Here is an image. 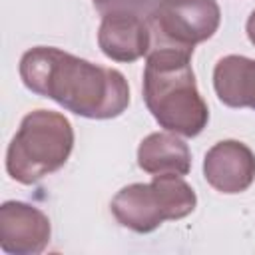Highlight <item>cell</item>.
<instances>
[{"mask_svg": "<svg viewBox=\"0 0 255 255\" xmlns=\"http://www.w3.org/2000/svg\"><path fill=\"white\" fill-rule=\"evenodd\" d=\"M22 84L64 110L88 120H112L129 106L122 72L92 64L54 46H36L20 58Z\"/></svg>", "mask_w": 255, "mask_h": 255, "instance_id": "obj_1", "label": "cell"}, {"mask_svg": "<svg viewBox=\"0 0 255 255\" xmlns=\"http://www.w3.org/2000/svg\"><path fill=\"white\" fill-rule=\"evenodd\" d=\"M141 92L149 114L163 129L183 137H195L205 129L209 110L195 84L191 52L177 48L149 50Z\"/></svg>", "mask_w": 255, "mask_h": 255, "instance_id": "obj_2", "label": "cell"}, {"mask_svg": "<svg viewBox=\"0 0 255 255\" xmlns=\"http://www.w3.org/2000/svg\"><path fill=\"white\" fill-rule=\"evenodd\" d=\"M74 149V128L70 120L52 110H34L20 122L6 149V171L22 183L32 185L58 171Z\"/></svg>", "mask_w": 255, "mask_h": 255, "instance_id": "obj_3", "label": "cell"}, {"mask_svg": "<svg viewBox=\"0 0 255 255\" xmlns=\"http://www.w3.org/2000/svg\"><path fill=\"white\" fill-rule=\"evenodd\" d=\"M197 205V195L181 175H153L149 183L122 187L112 199L116 221L135 233H151L163 221L187 217Z\"/></svg>", "mask_w": 255, "mask_h": 255, "instance_id": "obj_4", "label": "cell"}, {"mask_svg": "<svg viewBox=\"0 0 255 255\" xmlns=\"http://www.w3.org/2000/svg\"><path fill=\"white\" fill-rule=\"evenodd\" d=\"M221 22L215 0H159L149 16L151 50L177 48L193 54V48L209 40Z\"/></svg>", "mask_w": 255, "mask_h": 255, "instance_id": "obj_5", "label": "cell"}, {"mask_svg": "<svg viewBox=\"0 0 255 255\" xmlns=\"http://www.w3.org/2000/svg\"><path fill=\"white\" fill-rule=\"evenodd\" d=\"M52 235L48 215L24 201H4L0 205V247L8 255H38Z\"/></svg>", "mask_w": 255, "mask_h": 255, "instance_id": "obj_6", "label": "cell"}, {"mask_svg": "<svg viewBox=\"0 0 255 255\" xmlns=\"http://www.w3.org/2000/svg\"><path fill=\"white\" fill-rule=\"evenodd\" d=\"M203 177L219 193H241L255 181V153L237 139L217 141L205 153Z\"/></svg>", "mask_w": 255, "mask_h": 255, "instance_id": "obj_7", "label": "cell"}, {"mask_svg": "<svg viewBox=\"0 0 255 255\" xmlns=\"http://www.w3.org/2000/svg\"><path fill=\"white\" fill-rule=\"evenodd\" d=\"M98 46L114 62H135L151 50L149 18L135 12H108L98 28Z\"/></svg>", "mask_w": 255, "mask_h": 255, "instance_id": "obj_8", "label": "cell"}, {"mask_svg": "<svg viewBox=\"0 0 255 255\" xmlns=\"http://www.w3.org/2000/svg\"><path fill=\"white\" fill-rule=\"evenodd\" d=\"M137 165L149 175H187L191 151L173 131H153L139 141Z\"/></svg>", "mask_w": 255, "mask_h": 255, "instance_id": "obj_9", "label": "cell"}, {"mask_svg": "<svg viewBox=\"0 0 255 255\" xmlns=\"http://www.w3.org/2000/svg\"><path fill=\"white\" fill-rule=\"evenodd\" d=\"M213 88L227 108H249L255 112V60L229 54L213 68Z\"/></svg>", "mask_w": 255, "mask_h": 255, "instance_id": "obj_10", "label": "cell"}, {"mask_svg": "<svg viewBox=\"0 0 255 255\" xmlns=\"http://www.w3.org/2000/svg\"><path fill=\"white\" fill-rule=\"evenodd\" d=\"M245 32H247V38H249V42L255 46V10L249 14V18H247V24H245Z\"/></svg>", "mask_w": 255, "mask_h": 255, "instance_id": "obj_11", "label": "cell"}, {"mask_svg": "<svg viewBox=\"0 0 255 255\" xmlns=\"http://www.w3.org/2000/svg\"><path fill=\"white\" fill-rule=\"evenodd\" d=\"M94 2H98V0H94Z\"/></svg>", "mask_w": 255, "mask_h": 255, "instance_id": "obj_12", "label": "cell"}]
</instances>
